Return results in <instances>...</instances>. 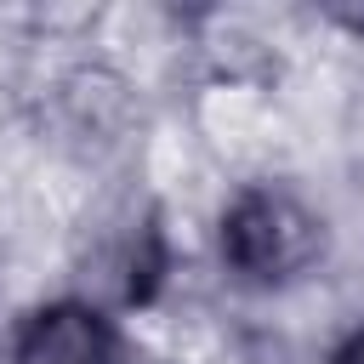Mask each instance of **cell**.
<instances>
[{
	"label": "cell",
	"mask_w": 364,
	"mask_h": 364,
	"mask_svg": "<svg viewBox=\"0 0 364 364\" xmlns=\"http://www.w3.org/2000/svg\"><path fill=\"white\" fill-rule=\"evenodd\" d=\"M11 364H119V336L91 301H46L17 324Z\"/></svg>",
	"instance_id": "2"
},
{
	"label": "cell",
	"mask_w": 364,
	"mask_h": 364,
	"mask_svg": "<svg viewBox=\"0 0 364 364\" xmlns=\"http://www.w3.org/2000/svg\"><path fill=\"white\" fill-rule=\"evenodd\" d=\"M336 364H364V324L341 341V353H336Z\"/></svg>",
	"instance_id": "3"
},
{
	"label": "cell",
	"mask_w": 364,
	"mask_h": 364,
	"mask_svg": "<svg viewBox=\"0 0 364 364\" xmlns=\"http://www.w3.org/2000/svg\"><path fill=\"white\" fill-rule=\"evenodd\" d=\"M324 250V222L284 188H245L222 210V262L245 284H290Z\"/></svg>",
	"instance_id": "1"
}]
</instances>
